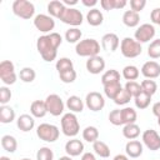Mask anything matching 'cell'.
Returning <instances> with one entry per match:
<instances>
[{"label": "cell", "mask_w": 160, "mask_h": 160, "mask_svg": "<svg viewBox=\"0 0 160 160\" xmlns=\"http://www.w3.org/2000/svg\"><path fill=\"white\" fill-rule=\"evenodd\" d=\"M62 38L59 32H50L46 35H41L36 40V49L44 61L51 62L58 56V48L61 45Z\"/></svg>", "instance_id": "1"}, {"label": "cell", "mask_w": 160, "mask_h": 160, "mask_svg": "<svg viewBox=\"0 0 160 160\" xmlns=\"http://www.w3.org/2000/svg\"><path fill=\"white\" fill-rule=\"evenodd\" d=\"M75 52L79 56L88 58V59L89 58H92V56H96L100 52V44L95 39H84V40H80L75 45Z\"/></svg>", "instance_id": "2"}, {"label": "cell", "mask_w": 160, "mask_h": 160, "mask_svg": "<svg viewBox=\"0 0 160 160\" xmlns=\"http://www.w3.org/2000/svg\"><path fill=\"white\" fill-rule=\"evenodd\" d=\"M61 124V131L65 136L74 138L79 134L80 131V124L78 120V116L74 112H66L61 116L60 120Z\"/></svg>", "instance_id": "3"}, {"label": "cell", "mask_w": 160, "mask_h": 160, "mask_svg": "<svg viewBox=\"0 0 160 160\" xmlns=\"http://www.w3.org/2000/svg\"><path fill=\"white\" fill-rule=\"evenodd\" d=\"M36 135L40 140L46 141V142H54L59 139L60 136V130L56 125L49 124V122H42L36 128Z\"/></svg>", "instance_id": "4"}, {"label": "cell", "mask_w": 160, "mask_h": 160, "mask_svg": "<svg viewBox=\"0 0 160 160\" xmlns=\"http://www.w3.org/2000/svg\"><path fill=\"white\" fill-rule=\"evenodd\" d=\"M120 51L125 58L134 59L142 52V48H141V44L138 42L135 39L126 36L120 42Z\"/></svg>", "instance_id": "5"}, {"label": "cell", "mask_w": 160, "mask_h": 160, "mask_svg": "<svg viewBox=\"0 0 160 160\" xmlns=\"http://www.w3.org/2000/svg\"><path fill=\"white\" fill-rule=\"evenodd\" d=\"M12 12L20 18V19H24V20H29L34 16L35 14V6L32 2L28 1V0H15L12 2Z\"/></svg>", "instance_id": "6"}, {"label": "cell", "mask_w": 160, "mask_h": 160, "mask_svg": "<svg viewBox=\"0 0 160 160\" xmlns=\"http://www.w3.org/2000/svg\"><path fill=\"white\" fill-rule=\"evenodd\" d=\"M18 76L15 72V65L10 60H2L0 62V80L5 85L15 84Z\"/></svg>", "instance_id": "7"}, {"label": "cell", "mask_w": 160, "mask_h": 160, "mask_svg": "<svg viewBox=\"0 0 160 160\" xmlns=\"http://www.w3.org/2000/svg\"><path fill=\"white\" fill-rule=\"evenodd\" d=\"M44 101H45V105H46V110H48V112L50 115H52V116H60V115L64 114L65 104H64L62 99L58 94H50V95H48Z\"/></svg>", "instance_id": "8"}, {"label": "cell", "mask_w": 160, "mask_h": 160, "mask_svg": "<svg viewBox=\"0 0 160 160\" xmlns=\"http://www.w3.org/2000/svg\"><path fill=\"white\" fill-rule=\"evenodd\" d=\"M59 20H61L66 25H70L71 28H78L79 25L82 24L84 16L81 11L78 10L76 8H66Z\"/></svg>", "instance_id": "9"}, {"label": "cell", "mask_w": 160, "mask_h": 160, "mask_svg": "<svg viewBox=\"0 0 160 160\" xmlns=\"http://www.w3.org/2000/svg\"><path fill=\"white\" fill-rule=\"evenodd\" d=\"M155 26L152 24H149V22H145V24H141L140 26H138V29L135 30L134 32V39L140 42V44H144V42H149L150 40L154 39L155 36Z\"/></svg>", "instance_id": "10"}, {"label": "cell", "mask_w": 160, "mask_h": 160, "mask_svg": "<svg viewBox=\"0 0 160 160\" xmlns=\"http://www.w3.org/2000/svg\"><path fill=\"white\" fill-rule=\"evenodd\" d=\"M34 26L36 30L41 32H52L55 28V20L50 15L46 14H38L34 18Z\"/></svg>", "instance_id": "11"}, {"label": "cell", "mask_w": 160, "mask_h": 160, "mask_svg": "<svg viewBox=\"0 0 160 160\" xmlns=\"http://www.w3.org/2000/svg\"><path fill=\"white\" fill-rule=\"evenodd\" d=\"M85 105L88 106L89 110L96 112V111H100L104 109L105 106V99L104 96L98 92V91H90L86 94V98H85Z\"/></svg>", "instance_id": "12"}, {"label": "cell", "mask_w": 160, "mask_h": 160, "mask_svg": "<svg viewBox=\"0 0 160 160\" xmlns=\"http://www.w3.org/2000/svg\"><path fill=\"white\" fill-rule=\"evenodd\" d=\"M142 144L151 151H156L160 149V135L154 129H148L141 135Z\"/></svg>", "instance_id": "13"}, {"label": "cell", "mask_w": 160, "mask_h": 160, "mask_svg": "<svg viewBox=\"0 0 160 160\" xmlns=\"http://www.w3.org/2000/svg\"><path fill=\"white\" fill-rule=\"evenodd\" d=\"M85 66H86V70H88L90 74L98 75V74H100V72H102V71L105 70L106 64H105V60H104L102 56L96 55V56L89 58V59L86 60Z\"/></svg>", "instance_id": "14"}, {"label": "cell", "mask_w": 160, "mask_h": 160, "mask_svg": "<svg viewBox=\"0 0 160 160\" xmlns=\"http://www.w3.org/2000/svg\"><path fill=\"white\" fill-rule=\"evenodd\" d=\"M120 46V40L119 36L114 32H108L101 38V48L105 51L109 52H114L118 50V48Z\"/></svg>", "instance_id": "15"}, {"label": "cell", "mask_w": 160, "mask_h": 160, "mask_svg": "<svg viewBox=\"0 0 160 160\" xmlns=\"http://www.w3.org/2000/svg\"><path fill=\"white\" fill-rule=\"evenodd\" d=\"M141 74L146 79H150V80L156 79V78L160 76V65L156 61H154V60L146 61L141 66Z\"/></svg>", "instance_id": "16"}, {"label": "cell", "mask_w": 160, "mask_h": 160, "mask_svg": "<svg viewBox=\"0 0 160 160\" xmlns=\"http://www.w3.org/2000/svg\"><path fill=\"white\" fill-rule=\"evenodd\" d=\"M65 151L69 156H79L84 154V142L79 139H71L68 140L65 144Z\"/></svg>", "instance_id": "17"}, {"label": "cell", "mask_w": 160, "mask_h": 160, "mask_svg": "<svg viewBox=\"0 0 160 160\" xmlns=\"http://www.w3.org/2000/svg\"><path fill=\"white\" fill-rule=\"evenodd\" d=\"M142 151H144V148L139 140H129L125 145V152L129 158L136 159V158L141 156Z\"/></svg>", "instance_id": "18"}, {"label": "cell", "mask_w": 160, "mask_h": 160, "mask_svg": "<svg viewBox=\"0 0 160 160\" xmlns=\"http://www.w3.org/2000/svg\"><path fill=\"white\" fill-rule=\"evenodd\" d=\"M16 126L21 131L28 132V131H30V130L34 129V126H35V118L32 115H30V114H22V115H20L18 118Z\"/></svg>", "instance_id": "19"}, {"label": "cell", "mask_w": 160, "mask_h": 160, "mask_svg": "<svg viewBox=\"0 0 160 160\" xmlns=\"http://www.w3.org/2000/svg\"><path fill=\"white\" fill-rule=\"evenodd\" d=\"M65 9L66 6L62 4V1H59V0H52L48 4V12L51 18H55V19H60Z\"/></svg>", "instance_id": "20"}, {"label": "cell", "mask_w": 160, "mask_h": 160, "mask_svg": "<svg viewBox=\"0 0 160 160\" xmlns=\"http://www.w3.org/2000/svg\"><path fill=\"white\" fill-rule=\"evenodd\" d=\"M84 101L80 99V96L78 95H71L66 100V108L70 110V112H81L84 110Z\"/></svg>", "instance_id": "21"}, {"label": "cell", "mask_w": 160, "mask_h": 160, "mask_svg": "<svg viewBox=\"0 0 160 160\" xmlns=\"http://www.w3.org/2000/svg\"><path fill=\"white\" fill-rule=\"evenodd\" d=\"M30 114L34 116V118H44L46 114H48V110H46V105H45V101L42 100H34L30 105Z\"/></svg>", "instance_id": "22"}, {"label": "cell", "mask_w": 160, "mask_h": 160, "mask_svg": "<svg viewBox=\"0 0 160 160\" xmlns=\"http://www.w3.org/2000/svg\"><path fill=\"white\" fill-rule=\"evenodd\" d=\"M86 20H88L89 25H91V26H100L104 21V15L99 9L94 8V9H90L88 11Z\"/></svg>", "instance_id": "23"}, {"label": "cell", "mask_w": 160, "mask_h": 160, "mask_svg": "<svg viewBox=\"0 0 160 160\" xmlns=\"http://www.w3.org/2000/svg\"><path fill=\"white\" fill-rule=\"evenodd\" d=\"M122 22L128 28H136L140 22V15L132 10H126L122 14Z\"/></svg>", "instance_id": "24"}, {"label": "cell", "mask_w": 160, "mask_h": 160, "mask_svg": "<svg viewBox=\"0 0 160 160\" xmlns=\"http://www.w3.org/2000/svg\"><path fill=\"white\" fill-rule=\"evenodd\" d=\"M14 120H15V110L11 106L1 105V108H0V122L10 124Z\"/></svg>", "instance_id": "25"}, {"label": "cell", "mask_w": 160, "mask_h": 160, "mask_svg": "<svg viewBox=\"0 0 160 160\" xmlns=\"http://www.w3.org/2000/svg\"><path fill=\"white\" fill-rule=\"evenodd\" d=\"M92 150H94V152L98 156H100L102 159H106V158L110 156V148H109V145L106 142L101 141V140H96L92 144Z\"/></svg>", "instance_id": "26"}, {"label": "cell", "mask_w": 160, "mask_h": 160, "mask_svg": "<svg viewBox=\"0 0 160 160\" xmlns=\"http://www.w3.org/2000/svg\"><path fill=\"white\" fill-rule=\"evenodd\" d=\"M138 119V114L136 110L126 106L124 109H121V120H122V125H128V124H134Z\"/></svg>", "instance_id": "27"}, {"label": "cell", "mask_w": 160, "mask_h": 160, "mask_svg": "<svg viewBox=\"0 0 160 160\" xmlns=\"http://www.w3.org/2000/svg\"><path fill=\"white\" fill-rule=\"evenodd\" d=\"M122 135L128 140H135L140 135V128L138 124H128L122 128Z\"/></svg>", "instance_id": "28"}, {"label": "cell", "mask_w": 160, "mask_h": 160, "mask_svg": "<svg viewBox=\"0 0 160 160\" xmlns=\"http://www.w3.org/2000/svg\"><path fill=\"white\" fill-rule=\"evenodd\" d=\"M1 146L8 152H15L18 149V141L12 135H4L1 138Z\"/></svg>", "instance_id": "29"}, {"label": "cell", "mask_w": 160, "mask_h": 160, "mask_svg": "<svg viewBox=\"0 0 160 160\" xmlns=\"http://www.w3.org/2000/svg\"><path fill=\"white\" fill-rule=\"evenodd\" d=\"M128 4L126 0H101L100 5L104 10H115V9H122Z\"/></svg>", "instance_id": "30"}, {"label": "cell", "mask_w": 160, "mask_h": 160, "mask_svg": "<svg viewBox=\"0 0 160 160\" xmlns=\"http://www.w3.org/2000/svg\"><path fill=\"white\" fill-rule=\"evenodd\" d=\"M121 90H122V86H121L120 81H119V82H111V84L104 85L105 96L109 98V99H111V100H114V99L116 98V95H118Z\"/></svg>", "instance_id": "31"}, {"label": "cell", "mask_w": 160, "mask_h": 160, "mask_svg": "<svg viewBox=\"0 0 160 160\" xmlns=\"http://www.w3.org/2000/svg\"><path fill=\"white\" fill-rule=\"evenodd\" d=\"M119 81H120V72L118 70H115V69L106 70L101 75V82H102V85L111 84V82H119Z\"/></svg>", "instance_id": "32"}, {"label": "cell", "mask_w": 160, "mask_h": 160, "mask_svg": "<svg viewBox=\"0 0 160 160\" xmlns=\"http://www.w3.org/2000/svg\"><path fill=\"white\" fill-rule=\"evenodd\" d=\"M150 101H151V96L148 95L146 92H144L141 90L140 94H138L135 98H134V102H135V106L140 110H144L146 109L149 105H150Z\"/></svg>", "instance_id": "33"}, {"label": "cell", "mask_w": 160, "mask_h": 160, "mask_svg": "<svg viewBox=\"0 0 160 160\" xmlns=\"http://www.w3.org/2000/svg\"><path fill=\"white\" fill-rule=\"evenodd\" d=\"M140 75V70L135 65H126L122 69V78L128 81H135Z\"/></svg>", "instance_id": "34"}, {"label": "cell", "mask_w": 160, "mask_h": 160, "mask_svg": "<svg viewBox=\"0 0 160 160\" xmlns=\"http://www.w3.org/2000/svg\"><path fill=\"white\" fill-rule=\"evenodd\" d=\"M81 36H82V32H81V30L78 29V28H70V29H68L66 32H65V40H66L69 44H78V42L80 41Z\"/></svg>", "instance_id": "35"}, {"label": "cell", "mask_w": 160, "mask_h": 160, "mask_svg": "<svg viewBox=\"0 0 160 160\" xmlns=\"http://www.w3.org/2000/svg\"><path fill=\"white\" fill-rule=\"evenodd\" d=\"M82 139L88 142H95L96 140H99V130L95 126H86L82 130Z\"/></svg>", "instance_id": "36"}, {"label": "cell", "mask_w": 160, "mask_h": 160, "mask_svg": "<svg viewBox=\"0 0 160 160\" xmlns=\"http://www.w3.org/2000/svg\"><path fill=\"white\" fill-rule=\"evenodd\" d=\"M19 78H20V80L24 81V82H32V81L35 80V78H36V72H35V70H34L32 68L25 66V68H22V69L20 70Z\"/></svg>", "instance_id": "37"}, {"label": "cell", "mask_w": 160, "mask_h": 160, "mask_svg": "<svg viewBox=\"0 0 160 160\" xmlns=\"http://www.w3.org/2000/svg\"><path fill=\"white\" fill-rule=\"evenodd\" d=\"M140 86H141V90L144 92H146L148 95H150V96H152L158 91V84L154 80H150V79L142 80L140 82Z\"/></svg>", "instance_id": "38"}, {"label": "cell", "mask_w": 160, "mask_h": 160, "mask_svg": "<svg viewBox=\"0 0 160 160\" xmlns=\"http://www.w3.org/2000/svg\"><path fill=\"white\" fill-rule=\"evenodd\" d=\"M55 68H56L58 72H61V71H65V70H69V69H74V62L69 58H60L56 61Z\"/></svg>", "instance_id": "39"}, {"label": "cell", "mask_w": 160, "mask_h": 160, "mask_svg": "<svg viewBox=\"0 0 160 160\" xmlns=\"http://www.w3.org/2000/svg\"><path fill=\"white\" fill-rule=\"evenodd\" d=\"M148 55L151 59H159L160 58V39H155L150 42L148 48Z\"/></svg>", "instance_id": "40"}, {"label": "cell", "mask_w": 160, "mask_h": 160, "mask_svg": "<svg viewBox=\"0 0 160 160\" xmlns=\"http://www.w3.org/2000/svg\"><path fill=\"white\" fill-rule=\"evenodd\" d=\"M76 76H78V74H76V71H75L74 69H69V70H65V71L59 72L60 80H61L62 82H65V84H71V82H74V81L76 80Z\"/></svg>", "instance_id": "41"}, {"label": "cell", "mask_w": 160, "mask_h": 160, "mask_svg": "<svg viewBox=\"0 0 160 160\" xmlns=\"http://www.w3.org/2000/svg\"><path fill=\"white\" fill-rule=\"evenodd\" d=\"M36 160H54V152L50 148L42 146L36 152Z\"/></svg>", "instance_id": "42"}, {"label": "cell", "mask_w": 160, "mask_h": 160, "mask_svg": "<svg viewBox=\"0 0 160 160\" xmlns=\"http://www.w3.org/2000/svg\"><path fill=\"white\" fill-rule=\"evenodd\" d=\"M124 89H125L132 98H135L138 94L141 92V86H140V84L136 82V81H126Z\"/></svg>", "instance_id": "43"}, {"label": "cell", "mask_w": 160, "mask_h": 160, "mask_svg": "<svg viewBox=\"0 0 160 160\" xmlns=\"http://www.w3.org/2000/svg\"><path fill=\"white\" fill-rule=\"evenodd\" d=\"M131 95L122 88V90L116 95V98L114 99V102L116 104V105H126L128 102H130V100H131Z\"/></svg>", "instance_id": "44"}, {"label": "cell", "mask_w": 160, "mask_h": 160, "mask_svg": "<svg viewBox=\"0 0 160 160\" xmlns=\"http://www.w3.org/2000/svg\"><path fill=\"white\" fill-rule=\"evenodd\" d=\"M109 121L115 125V126H120L122 125V120H121V109H114L110 111L109 114Z\"/></svg>", "instance_id": "45"}, {"label": "cell", "mask_w": 160, "mask_h": 160, "mask_svg": "<svg viewBox=\"0 0 160 160\" xmlns=\"http://www.w3.org/2000/svg\"><path fill=\"white\" fill-rule=\"evenodd\" d=\"M11 96H12L11 90L8 86H1L0 88V104L1 105H6L10 101Z\"/></svg>", "instance_id": "46"}, {"label": "cell", "mask_w": 160, "mask_h": 160, "mask_svg": "<svg viewBox=\"0 0 160 160\" xmlns=\"http://www.w3.org/2000/svg\"><path fill=\"white\" fill-rule=\"evenodd\" d=\"M145 5H146V1L145 0H130V8H131V10L135 11V12H138V14L145 8Z\"/></svg>", "instance_id": "47"}, {"label": "cell", "mask_w": 160, "mask_h": 160, "mask_svg": "<svg viewBox=\"0 0 160 160\" xmlns=\"http://www.w3.org/2000/svg\"><path fill=\"white\" fill-rule=\"evenodd\" d=\"M150 20L152 21V24L160 25V8H155L154 10H151V12H150Z\"/></svg>", "instance_id": "48"}, {"label": "cell", "mask_w": 160, "mask_h": 160, "mask_svg": "<svg viewBox=\"0 0 160 160\" xmlns=\"http://www.w3.org/2000/svg\"><path fill=\"white\" fill-rule=\"evenodd\" d=\"M151 110H152V114H154L156 118H160V101L155 102V104L152 105Z\"/></svg>", "instance_id": "49"}, {"label": "cell", "mask_w": 160, "mask_h": 160, "mask_svg": "<svg viewBox=\"0 0 160 160\" xmlns=\"http://www.w3.org/2000/svg\"><path fill=\"white\" fill-rule=\"evenodd\" d=\"M81 2H82L84 6H88V8L94 9V6L98 4V0H81Z\"/></svg>", "instance_id": "50"}, {"label": "cell", "mask_w": 160, "mask_h": 160, "mask_svg": "<svg viewBox=\"0 0 160 160\" xmlns=\"http://www.w3.org/2000/svg\"><path fill=\"white\" fill-rule=\"evenodd\" d=\"M81 160H98L96 158H95V155L92 154V152H84L82 155H81Z\"/></svg>", "instance_id": "51"}, {"label": "cell", "mask_w": 160, "mask_h": 160, "mask_svg": "<svg viewBox=\"0 0 160 160\" xmlns=\"http://www.w3.org/2000/svg\"><path fill=\"white\" fill-rule=\"evenodd\" d=\"M62 4L68 8H70V6H74V5H76L78 4V0H62Z\"/></svg>", "instance_id": "52"}, {"label": "cell", "mask_w": 160, "mask_h": 160, "mask_svg": "<svg viewBox=\"0 0 160 160\" xmlns=\"http://www.w3.org/2000/svg\"><path fill=\"white\" fill-rule=\"evenodd\" d=\"M112 160H129V156L128 155H124V154H118L114 156Z\"/></svg>", "instance_id": "53"}, {"label": "cell", "mask_w": 160, "mask_h": 160, "mask_svg": "<svg viewBox=\"0 0 160 160\" xmlns=\"http://www.w3.org/2000/svg\"><path fill=\"white\" fill-rule=\"evenodd\" d=\"M58 160H72V158L69 156V155H64V156H60Z\"/></svg>", "instance_id": "54"}, {"label": "cell", "mask_w": 160, "mask_h": 160, "mask_svg": "<svg viewBox=\"0 0 160 160\" xmlns=\"http://www.w3.org/2000/svg\"><path fill=\"white\" fill-rule=\"evenodd\" d=\"M0 160H11V159L8 156H0Z\"/></svg>", "instance_id": "55"}, {"label": "cell", "mask_w": 160, "mask_h": 160, "mask_svg": "<svg viewBox=\"0 0 160 160\" xmlns=\"http://www.w3.org/2000/svg\"><path fill=\"white\" fill-rule=\"evenodd\" d=\"M158 125L160 126V118H158Z\"/></svg>", "instance_id": "56"}, {"label": "cell", "mask_w": 160, "mask_h": 160, "mask_svg": "<svg viewBox=\"0 0 160 160\" xmlns=\"http://www.w3.org/2000/svg\"><path fill=\"white\" fill-rule=\"evenodd\" d=\"M20 160H31V159H29V158H24V159H20Z\"/></svg>", "instance_id": "57"}]
</instances>
